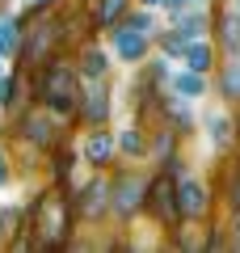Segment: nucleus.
I'll use <instances>...</instances> for the list:
<instances>
[{"label": "nucleus", "mask_w": 240, "mask_h": 253, "mask_svg": "<svg viewBox=\"0 0 240 253\" xmlns=\"http://www.w3.org/2000/svg\"><path fill=\"white\" fill-rule=\"evenodd\" d=\"M72 93H76V76L68 72V68H51V72L42 76V97L51 101L55 110H72Z\"/></svg>", "instance_id": "nucleus-1"}, {"label": "nucleus", "mask_w": 240, "mask_h": 253, "mask_svg": "<svg viewBox=\"0 0 240 253\" xmlns=\"http://www.w3.org/2000/svg\"><path fill=\"white\" fill-rule=\"evenodd\" d=\"M152 207H156L164 219H177V215H181V207H177V186H173L169 177H160L156 186H152Z\"/></svg>", "instance_id": "nucleus-2"}, {"label": "nucleus", "mask_w": 240, "mask_h": 253, "mask_svg": "<svg viewBox=\"0 0 240 253\" xmlns=\"http://www.w3.org/2000/svg\"><path fill=\"white\" fill-rule=\"evenodd\" d=\"M139 199H143V181L139 177H122L114 186V207L122 211V215H131V211L139 207Z\"/></svg>", "instance_id": "nucleus-3"}, {"label": "nucleus", "mask_w": 240, "mask_h": 253, "mask_svg": "<svg viewBox=\"0 0 240 253\" xmlns=\"http://www.w3.org/2000/svg\"><path fill=\"white\" fill-rule=\"evenodd\" d=\"M177 207H181V215H202V211H206V190L198 186V181H181Z\"/></svg>", "instance_id": "nucleus-4"}, {"label": "nucleus", "mask_w": 240, "mask_h": 253, "mask_svg": "<svg viewBox=\"0 0 240 253\" xmlns=\"http://www.w3.org/2000/svg\"><path fill=\"white\" fill-rule=\"evenodd\" d=\"M114 51L122 55V59H143L148 42H143V34H135V30H118L114 34Z\"/></svg>", "instance_id": "nucleus-5"}, {"label": "nucleus", "mask_w": 240, "mask_h": 253, "mask_svg": "<svg viewBox=\"0 0 240 253\" xmlns=\"http://www.w3.org/2000/svg\"><path fill=\"white\" fill-rule=\"evenodd\" d=\"M38 224H42V241H55V236L63 232V211H59V203H42V207H38Z\"/></svg>", "instance_id": "nucleus-6"}, {"label": "nucleus", "mask_w": 240, "mask_h": 253, "mask_svg": "<svg viewBox=\"0 0 240 253\" xmlns=\"http://www.w3.org/2000/svg\"><path fill=\"white\" fill-rule=\"evenodd\" d=\"M101 207H106V186L101 181H93L89 190H84V199H80V215H101Z\"/></svg>", "instance_id": "nucleus-7"}, {"label": "nucleus", "mask_w": 240, "mask_h": 253, "mask_svg": "<svg viewBox=\"0 0 240 253\" xmlns=\"http://www.w3.org/2000/svg\"><path fill=\"white\" fill-rule=\"evenodd\" d=\"M110 152H114V144H110V135H89L84 139V156H89L93 165H106Z\"/></svg>", "instance_id": "nucleus-8"}, {"label": "nucleus", "mask_w": 240, "mask_h": 253, "mask_svg": "<svg viewBox=\"0 0 240 253\" xmlns=\"http://www.w3.org/2000/svg\"><path fill=\"white\" fill-rule=\"evenodd\" d=\"M173 89H177L181 97H198V93H202V76H198V72H177Z\"/></svg>", "instance_id": "nucleus-9"}, {"label": "nucleus", "mask_w": 240, "mask_h": 253, "mask_svg": "<svg viewBox=\"0 0 240 253\" xmlns=\"http://www.w3.org/2000/svg\"><path fill=\"white\" fill-rule=\"evenodd\" d=\"M84 118H89V123H101V118H106V93L101 89H93L89 97H84Z\"/></svg>", "instance_id": "nucleus-10"}, {"label": "nucleus", "mask_w": 240, "mask_h": 253, "mask_svg": "<svg viewBox=\"0 0 240 253\" xmlns=\"http://www.w3.org/2000/svg\"><path fill=\"white\" fill-rule=\"evenodd\" d=\"M126 9V0H101V9H97V26H110V21H118Z\"/></svg>", "instance_id": "nucleus-11"}, {"label": "nucleus", "mask_w": 240, "mask_h": 253, "mask_svg": "<svg viewBox=\"0 0 240 253\" xmlns=\"http://www.w3.org/2000/svg\"><path fill=\"white\" fill-rule=\"evenodd\" d=\"M186 63L194 68V72H202L206 63H211V51H206V42H194V46H186Z\"/></svg>", "instance_id": "nucleus-12"}, {"label": "nucleus", "mask_w": 240, "mask_h": 253, "mask_svg": "<svg viewBox=\"0 0 240 253\" xmlns=\"http://www.w3.org/2000/svg\"><path fill=\"white\" fill-rule=\"evenodd\" d=\"M46 38H51V34H46V26H38V30H34V38H30V46H26V59H30V63H38V59H42Z\"/></svg>", "instance_id": "nucleus-13"}, {"label": "nucleus", "mask_w": 240, "mask_h": 253, "mask_svg": "<svg viewBox=\"0 0 240 253\" xmlns=\"http://www.w3.org/2000/svg\"><path fill=\"white\" fill-rule=\"evenodd\" d=\"M26 126H30V139H38V144H42V139H51V123H46L42 114H34Z\"/></svg>", "instance_id": "nucleus-14"}, {"label": "nucleus", "mask_w": 240, "mask_h": 253, "mask_svg": "<svg viewBox=\"0 0 240 253\" xmlns=\"http://www.w3.org/2000/svg\"><path fill=\"white\" fill-rule=\"evenodd\" d=\"M13 46H17V30H13V21H0V55H9Z\"/></svg>", "instance_id": "nucleus-15"}, {"label": "nucleus", "mask_w": 240, "mask_h": 253, "mask_svg": "<svg viewBox=\"0 0 240 253\" xmlns=\"http://www.w3.org/2000/svg\"><path fill=\"white\" fill-rule=\"evenodd\" d=\"M84 72H89V76H101V72H106V55H101V51H89V55H84Z\"/></svg>", "instance_id": "nucleus-16"}, {"label": "nucleus", "mask_w": 240, "mask_h": 253, "mask_svg": "<svg viewBox=\"0 0 240 253\" xmlns=\"http://www.w3.org/2000/svg\"><path fill=\"white\" fill-rule=\"evenodd\" d=\"M211 139H215V144H228V118H215L211 114Z\"/></svg>", "instance_id": "nucleus-17"}, {"label": "nucleus", "mask_w": 240, "mask_h": 253, "mask_svg": "<svg viewBox=\"0 0 240 253\" xmlns=\"http://www.w3.org/2000/svg\"><path fill=\"white\" fill-rule=\"evenodd\" d=\"M223 89H228L232 97H240V68H232V72L223 76Z\"/></svg>", "instance_id": "nucleus-18"}, {"label": "nucleus", "mask_w": 240, "mask_h": 253, "mask_svg": "<svg viewBox=\"0 0 240 253\" xmlns=\"http://www.w3.org/2000/svg\"><path fill=\"white\" fill-rule=\"evenodd\" d=\"M126 30H135V34H152V17H143V13H139V17L126 21Z\"/></svg>", "instance_id": "nucleus-19"}, {"label": "nucleus", "mask_w": 240, "mask_h": 253, "mask_svg": "<svg viewBox=\"0 0 240 253\" xmlns=\"http://www.w3.org/2000/svg\"><path fill=\"white\" fill-rule=\"evenodd\" d=\"M122 148H126V152H139V135H135V131H122Z\"/></svg>", "instance_id": "nucleus-20"}, {"label": "nucleus", "mask_w": 240, "mask_h": 253, "mask_svg": "<svg viewBox=\"0 0 240 253\" xmlns=\"http://www.w3.org/2000/svg\"><path fill=\"white\" fill-rule=\"evenodd\" d=\"M9 93H13V84H9V81H0V106L9 101Z\"/></svg>", "instance_id": "nucleus-21"}, {"label": "nucleus", "mask_w": 240, "mask_h": 253, "mask_svg": "<svg viewBox=\"0 0 240 253\" xmlns=\"http://www.w3.org/2000/svg\"><path fill=\"white\" fill-rule=\"evenodd\" d=\"M4 177H9V169H4V156H0V186H4Z\"/></svg>", "instance_id": "nucleus-22"}, {"label": "nucleus", "mask_w": 240, "mask_h": 253, "mask_svg": "<svg viewBox=\"0 0 240 253\" xmlns=\"http://www.w3.org/2000/svg\"><path fill=\"white\" fill-rule=\"evenodd\" d=\"M4 224H9V215H4V211H0V236H4Z\"/></svg>", "instance_id": "nucleus-23"}, {"label": "nucleus", "mask_w": 240, "mask_h": 253, "mask_svg": "<svg viewBox=\"0 0 240 253\" xmlns=\"http://www.w3.org/2000/svg\"><path fill=\"white\" fill-rule=\"evenodd\" d=\"M143 4H160V0H143Z\"/></svg>", "instance_id": "nucleus-24"}, {"label": "nucleus", "mask_w": 240, "mask_h": 253, "mask_svg": "<svg viewBox=\"0 0 240 253\" xmlns=\"http://www.w3.org/2000/svg\"><path fill=\"white\" fill-rule=\"evenodd\" d=\"M236 236H240V224H236Z\"/></svg>", "instance_id": "nucleus-25"}, {"label": "nucleus", "mask_w": 240, "mask_h": 253, "mask_svg": "<svg viewBox=\"0 0 240 253\" xmlns=\"http://www.w3.org/2000/svg\"><path fill=\"white\" fill-rule=\"evenodd\" d=\"M34 4H42V0H34Z\"/></svg>", "instance_id": "nucleus-26"}]
</instances>
